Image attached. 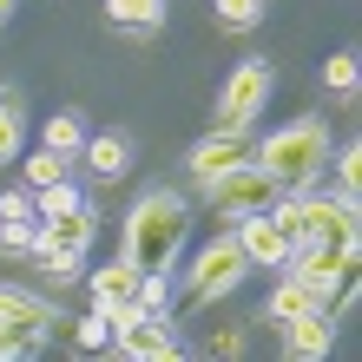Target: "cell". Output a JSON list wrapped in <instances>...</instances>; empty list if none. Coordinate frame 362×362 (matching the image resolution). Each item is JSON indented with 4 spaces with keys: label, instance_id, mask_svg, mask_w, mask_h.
<instances>
[{
    "label": "cell",
    "instance_id": "cell-1",
    "mask_svg": "<svg viewBox=\"0 0 362 362\" xmlns=\"http://www.w3.org/2000/svg\"><path fill=\"white\" fill-rule=\"evenodd\" d=\"M185 238H191V204L178 191H145L132 204V218H125V257L139 270H172Z\"/></svg>",
    "mask_w": 362,
    "mask_h": 362
},
{
    "label": "cell",
    "instance_id": "cell-2",
    "mask_svg": "<svg viewBox=\"0 0 362 362\" xmlns=\"http://www.w3.org/2000/svg\"><path fill=\"white\" fill-rule=\"evenodd\" d=\"M329 125L323 119H290V125H276V132L250 152V165L276 185V191H296V185H316L323 178V165H329Z\"/></svg>",
    "mask_w": 362,
    "mask_h": 362
},
{
    "label": "cell",
    "instance_id": "cell-3",
    "mask_svg": "<svg viewBox=\"0 0 362 362\" xmlns=\"http://www.w3.org/2000/svg\"><path fill=\"white\" fill-rule=\"evenodd\" d=\"M276 218L296 244H356V204L349 198H329L316 185H296V191H276Z\"/></svg>",
    "mask_w": 362,
    "mask_h": 362
},
{
    "label": "cell",
    "instance_id": "cell-4",
    "mask_svg": "<svg viewBox=\"0 0 362 362\" xmlns=\"http://www.w3.org/2000/svg\"><path fill=\"white\" fill-rule=\"evenodd\" d=\"M53 323H66L47 296H33V290H20V284H0V362H27L47 349V336Z\"/></svg>",
    "mask_w": 362,
    "mask_h": 362
},
{
    "label": "cell",
    "instance_id": "cell-5",
    "mask_svg": "<svg viewBox=\"0 0 362 362\" xmlns=\"http://www.w3.org/2000/svg\"><path fill=\"white\" fill-rule=\"evenodd\" d=\"M250 276V257H244V244H238V230H224V238H211L198 257H191V276H185V303H198L211 310L218 296H230Z\"/></svg>",
    "mask_w": 362,
    "mask_h": 362
},
{
    "label": "cell",
    "instance_id": "cell-6",
    "mask_svg": "<svg viewBox=\"0 0 362 362\" xmlns=\"http://www.w3.org/2000/svg\"><path fill=\"white\" fill-rule=\"evenodd\" d=\"M270 86H276L270 59H238L230 79L218 86V132H250V119L270 105Z\"/></svg>",
    "mask_w": 362,
    "mask_h": 362
},
{
    "label": "cell",
    "instance_id": "cell-7",
    "mask_svg": "<svg viewBox=\"0 0 362 362\" xmlns=\"http://www.w3.org/2000/svg\"><path fill=\"white\" fill-rule=\"evenodd\" d=\"M204 198H211V211H218V218H230L238 224L244 211H264V204H276V185L257 172V165H230V172L218 178V185H204Z\"/></svg>",
    "mask_w": 362,
    "mask_h": 362
},
{
    "label": "cell",
    "instance_id": "cell-8",
    "mask_svg": "<svg viewBox=\"0 0 362 362\" xmlns=\"http://www.w3.org/2000/svg\"><path fill=\"white\" fill-rule=\"evenodd\" d=\"M284 270H290V276H303V284L329 303V296L343 290V276L356 270V244H296Z\"/></svg>",
    "mask_w": 362,
    "mask_h": 362
},
{
    "label": "cell",
    "instance_id": "cell-9",
    "mask_svg": "<svg viewBox=\"0 0 362 362\" xmlns=\"http://www.w3.org/2000/svg\"><path fill=\"white\" fill-rule=\"evenodd\" d=\"M238 244H244V257H250V270H284L290 264V250H296V238L284 230V218L264 204V211H244L238 218Z\"/></svg>",
    "mask_w": 362,
    "mask_h": 362
},
{
    "label": "cell",
    "instance_id": "cell-10",
    "mask_svg": "<svg viewBox=\"0 0 362 362\" xmlns=\"http://www.w3.org/2000/svg\"><path fill=\"white\" fill-rule=\"evenodd\" d=\"M250 158V145H244V132H218V125H211V139H198L191 145V158H185V172H191V185H218L230 165H244Z\"/></svg>",
    "mask_w": 362,
    "mask_h": 362
},
{
    "label": "cell",
    "instance_id": "cell-11",
    "mask_svg": "<svg viewBox=\"0 0 362 362\" xmlns=\"http://www.w3.org/2000/svg\"><path fill=\"white\" fill-rule=\"evenodd\" d=\"M112 349L132 356V362H172L185 343H178V329H172V316H139V323H125L112 336Z\"/></svg>",
    "mask_w": 362,
    "mask_h": 362
},
{
    "label": "cell",
    "instance_id": "cell-12",
    "mask_svg": "<svg viewBox=\"0 0 362 362\" xmlns=\"http://www.w3.org/2000/svg\"><path fill=\"white\" fill-rule=\"evenodd\" d=\"M276 329H284V356L290 362H323L336 349V316H329V303L290 316V323H276Z\"/></svg>",
    "mask_w": 362,
    "mask_h": 362
},
{
    "label": "cell",
    "instance_id": "cell-13",
    "mask_svg": "<svg viewBox=\"0 0 362 362\" xmlns=\"http://www.w3.org/2000/svg\"><path fill=\"white\" fill-rule=\"evenodd\" d=\"M93 238H99V211L86 198L73 211H59V218H40V244H53V250H79V257H86Z\"/></svg>",
    "mask_w": 362,
    "mask_h": 362
},
{
    "label": "cell",
    "instance_id": "cell-14",
    "mask_svg": "<svg viewBox=\"0 0 362 362\" xmlns=\"http://www.w3.org/2000/svg\"><path fill=\"white\" fill-rule=\"evenodd\" d=\"M79 158H86V172H93V178L119 185L125 172H132V139H125V132H86Z\"/></svg>",
    "mask_w": 362,
    "mask_h": 362
},
{
    "label": "cell",
    "instance_id": "cell-15",
    "mask_svg": "<svg viewBox=\"0 0 362 362\" xmlns=\"http://www.w3.org/2000/svg\"><path fill=\"white\" fill-rule=\"evenodd\" d=\"M105 20H112L119 33H165V20H172V0H105Z\"/></svg>",
    "mask_w": 362,
    "mask_h": 362
},
{
    "label": "cell",
    "instance_id": "cell-16",
    "mask_svg": "<svg viewBox=\"0 0 362 362\" xmlns=\"http://www.w3.org/2000/svg\"><path fill=\"white\" fill-rule=\"evenodd\" d=\"M303 310H323V296H316L303 276H290V270H284V284L264 296V316H257V323H290V316H303Z\"/></svg>",
    "mask_w": 362,
    "mask_h": 362
},
{
    "label": "cell",
    "instance_id": "cell-17",
    "mask_svg": "<svg viewBox=\"0 0 362 362\" xmlns=\"http://www.w3.org/2000/svg\"><path fill=\"white\" fill-rule=\"evenodd\" d=\"M132 284H139V264H132V257H119L112 270H93V310L125 303V296H132Z\"/></svg>",
    "mask_w": 362,
    "mask_h": 362
},
{
    "label": "cell",
    "instance_id": "cell-18",
    "mask_svg": "<svg viewBox=\"0 0 362 362\" xmlns=\"http://www.w3.org/2000/svg\"><path fill=\"white\" fill-rule=\"evenodd\" d=\"M20 152H27V112H20L13 93H0V172L20 165Z\"/></svg>",
    "mask_w": 362,
    "mask_h": 362
},
{
    "label": "cell",
    "instance_id": "cell-19",
    "mask_svg": "<svg viewBox=\"0 0 362 362\" xmlns=\"http://www.w3.org/2000/svg\"><path fill=\"white\" fill-rule=\"evenodd\" d=\"M40 145L73 165V158H79V145H86V125H79V112H53L47 125H40Z\"/></svg>",
    "mask_w": 362,
    "mask_h": 362
},
{
    "label": "cell",
    "instance_id": "cell-20",
    "mask_svg": "<svg viewBox=\"0 0 362 362\" xmlns=\"http://www.w3.org/2000/svg\"><path fill=\"white\" fill-rule=\"evenodd\" d=\"M132 303H139L145 316H172V270H139Z\"/></svg>",
    "mask_w": 362,
    "mask_h": 362
},
{
    "label": "cell",
    "instance_id": "cell-21",
    "mask_svg": "<svg viewBox=\"0 0 362 362\" xmlns=\"http://www.w3.org/2000/svg\"><path fill=\"white\" fill-rule=\"evenodd\" d=\"M323 86H329L336 99H356V86H362V59H356V47H343V53L323 59Z\"/></svg>",
    "mask_w": 362,
    "mask_h": 362
},
{
    "label": "cell",
    "instance_id": "cell-22",
    "mask_svg": "<svg viewBox=\"0 0 362 362\" xmlns=\"http://www.w3.org/2000/svg\"><path fill=\"white\" fill-rule=\"evenodd\" d=\"M264 7H270V0H218L211 13H218L224 33H257L264 27Z\"/></svg>",
    "mask_w": 362,
    "mask_h": 362
},
{
    "label": "cell",
    "instance_id": "cell-23",
    "mask_svg": "<svg viewBox=\"0 0 362 362\" xmlns=\"http://www.w3.org/2000/svg\"><path fill=\"white\" fill-rule=\"evenodd\" d=\"M33 264H40V276L47 284H79V250H53V244H33Z\"/></svg>",
    "mask_w": 362,
    "mask_h": 362
},
{
    "label": "cell",
    "instance_id": "cell-24",
    "mask_svg": "<svg viewBox=\"0 0 362 362\" xmlns=\"http://www.w3.org/2000/svg\"><path fill=\"white\" fill-rule=\"evenodd\" d=\"M73 349L79 356H105V349H112V323H105V310H93V316L73 323Z\"/></svg>",
    "mask_w": 362,
    "mask_h": 362
},
{
    "label": "cell",
    "instance_id": "cell-25",
    "mask_svg": "<svg viewBox=\"0 0 362 362\" xmlns=\"http://www.w3.org/2000/svg\"><path fill=\"white\" fill-rule=\"evenodd\" d=\"M20 165H27V191L53 185V178H66V158H59V152H47V145H40V152H20Z\"/></svg>",
    "mask_w": 362,
    "mask_h": 362
},
{
    "label": "cell",
    "instance_id": "cell-26",
    "mask_svg": "<svg viewBox=\"0 0 362 362\" xmlns=\"http://www.w3.org/2000/svg\"><path fill=\"white\" fill-rule=\"evenodd\" d=\"M33 244H40V218H0V250L33 257Z\"/></svg>",
    "mask_w": 362,
    "mask_h": 362
},
{
    "label": "cell",
    "instance_id": "cell-27",
    "mask_svg": "<svg viewBox=\"0 0 362 362\" xmlns=\"http://www.w3.org/2000/svg\"><path fill=\"white\" fill-rule=\"evenodd\" d=\"M73 204H79V191H73L66 178H53V185L33 191V211H40V218H59V211H73Z\"/></svg>",
    "mask_w": 362,
    "mask_h": 362
},
{
    "label": "cell",
    "instance_id": "cell-28",
    "mask_svg": "<svg viewBox=\"0 0 362 362\" xmlns=\"http://www.w3.org/2000/svg\"><path fill=\"white\" fill-rule=\"evenodd\" d=\"M356 178H362V152H356V145H343V152H336V185H343L336 198L356 204Z\"/></svg>",
    "mask_w": 362,
    "mask_h": 362
},
{
    "label": "cell",
    "instance_id": "cell-29",
    "mask_svg": "<svg viewBox=\"0 0 362 362\" xmlns=\"http://www.w3.org/2000/svg\"><path fill=\"white\" fill-rule=\"evenodd\" d=\"M0 218H40V211H33V191H0Z\"/></svg>",
    "mask_w": 362,
    "mask_h": 362
},
{
    "label": "cell",
    "instance_id": "cell-30",
    "mask_svg": "<svg viewBox=\"0 0 362 362\" xmlns=\"http://www.w3.org/2000/svg\"><path fill=\"white\" fill-rule=\"evenodd\" d=\"M211 356H244V336H238V329H224V336H211Z\"/></svg>",
    "mask_w": 362,
    "mask_h": 362
},
{
    "label": "cell",
    "instance_id": "cell-31",
    "mask_svg": "<svg viewBox=\"0 0 362 362\" xmlns=\"http://www.w3.org/2000/svg\"><path fill=\"white\" fill-rule=\"evenodd\" d=\"M13 7H20V0H0V27H7V20H13Z\"/></svg>",
    "mask_w": 362,
    "mask_h": 362
}]
</instances>
